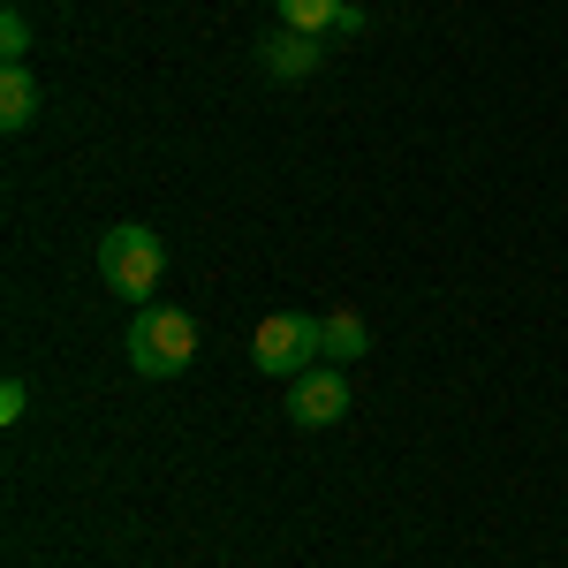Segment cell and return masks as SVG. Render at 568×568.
<instances>
[{
    "mask_svg": "<svg viewBox=\"0 0 568 568\" xmlns=\"http://www.w3.org/2000/svg\"><path fill=\"white\" fill-rule=\"evenodd\" d=\"M197 364V318L182 304H144L130 318V372L136 379H182Z\"/></svg>",
    "mask_w": 568,
    "mask_h": 568,
    "instance_id": "6da1fadb",
    "label": "cell"
},
{
    "mask_svg": "<svg viewBox=\"0 0 568 568\" xmlns=\"http://www.w3.org/2000/svg\"><path fill=\"white\" fill-rule=\"evenodd\" d=\"M99 273H106L114 296L152 304V288L168 281V243H160L144 220H122V227H106V243H99Z\"/></svg>",
    "mask_w": 568,
    "mask_h": 568,
    "instance_id": "7a4b0ae2",
    "label": "cell"
},
{
    "mask_svg": "<svg viewBox=\"0 0 568 568\" xmlns=\"http://www.w3.org/2000/svg\"><path fill=\"white\" fill-rule=\"evenodd\" d=\"M251 364H258L265 379H304L311 364H326V326L304 318V311H273L251 334Z\"/></svg>",
    "mask_w": 568,
    "mask_h": 568,
    "instance_id": "3957f363",
    "label": "cell"
},
{
    "mask_svg": "<svg viewBox=\"0 0 568 568\" xmlns=\"http://www.w3.org/2000/svg\"><path fill=\"white\" fill-rule=\"evenodd\" d=\"M342 417H349V379H342V364H311L304 379H288V425L326 433V425H342Z\"/></svg>",
    "mask_w": 568,
    "mask_h": 568,
    "instance_id": "277c9868",
    "label": "cell"
},
{
    "mask_svg": "<svg viewBox=\"0 0 568 568\" xmlns=\"http://www.w3.org/2000/svg\"><path fill=\"white\" fill-rule=\"evenodd\" d=\"M318 61H326V45L311 39V31H265L258 39V69L273 77V84H304V77H318Z\"/></svg>",
    "mask_w": 568,
    "mask_h": 568,
    "instance_id": "5b68a950",
    "label": "cell"
},
{
    "mask_svg": "<svg viewBox=\"0 0 568 568\" xmlns=\"http://www.w3.org/2000/svg\"><path fill=\"white\" fill-rule=\"evenodd\" d=\"M39 122V84H31V61L23 69H0V130H31Z\"/></svg>",
    "mask_w": 568,
    "mask_h": 568,
    "instance_id": "8992f818",
    "label": "cell"
},
{
    "mask_svg": "<svg viewBox=\"0 0 568 568\" xmlns=\"http://www.w3.org/2000/svg\"><path fill=\"white\" fill-rule=\"evenodd\" d=\"M318 326H326V364H356V356L372 349V326L356 311H326Z\"/></svg>",
    "mask_w": 568,
    "mask_h": 568,
    "instance_id": "52a82bcc",
    "label": "cell"
},
{
    "mask_svg": "<svg viewBox=\"0 0 568 568\" xmlns=\"http://www.w3.org/2000/svg\"><path fill=\"white\" fill-rule=\"evenodd\" d=\"M342 16H349V0H281V23L288 31H311V39H326Z\"/></svg>",
    "mask_w": 568,
    "mask_h": 568,
    "instance_id": "ba28073f",
    "label": "cell"
},
{
    "mask_svg": "<svg viewBox=\"0 0 568 568\" xmlns=\"http://www.w3.org/2000/svg\"><path fill=\"white\" fill-rule=\"evenodd\" d=\"M0 61H8V69L31 61V16H23V8H0Z\"/></svg>",
    "mask_w": 568,
    "mask_h": 568,
    "instance_id": "9c48e42d",
    "label": "cell"
},
{
    "mask_svg": "<svg viewBox=\"0 0 568 568\" xmlns=\"http://www.w3.org/2000/svg\"><path fill=\"white\" fill-rule=\"evenodd\" d=\"M23 409H31V387L23 379H0V425H16Z\"/></svg>",
    "mask_w": 568,
    "mask_h": 568,
    "instance_id": "30bf717a",
    "label": "cell"
}]
</instances>
